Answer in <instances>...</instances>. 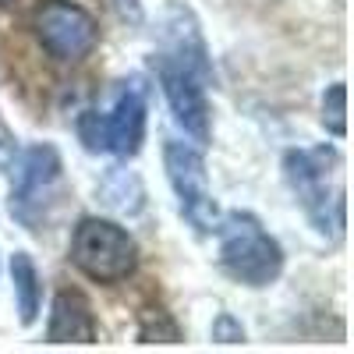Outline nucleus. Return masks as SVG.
Segmentation results:
<instances>
[{
  "instance_id": "f03ea898",
  "label": "nucleus",
  "mask_w": 354,
  "mask_h": 354,
  "mask_svg": "<svg viewBox=\"0 0 354 354\" xmlns=\"http://www.w3.org/2000/svg\"><path fill=\"white\" fill-rule=\"evenodd\" d=\"M216 230H220V262L234 280L248 287H266L280 277L283 252L255 216L230 213L223 223H216Z\"/></svg>"
},
{
  "instance_id": "9d476101",
  "label": "nucleus",
  "mask_w": 354,
  "mask_h": 354,
  "mask_svg": "<svg viewBox=\"0 0 354 354\" xmlns=\"http://www.w3.org/2000/svg\"><path fill=\"white\" fill-rule=\"evenodd\" d=\"M46 340L50 344H93L96 340L93 308H88V301L82 298L78 290H61L57 294Z\"/></svg>"
},
{
  "instance_id": "f257e3e1",
  "label": "nucleus",
  "mask_w": 354,
  "mask_h": 354,
  "mask_svg": "<svg viewBox=\"0 0 354 354\" xmlns=\"http://www.w3.org/2000/svg\"><path fill=\"white\" fill-rule=\"evenodd\" d=\"M283 177L298 195L301 209L319 234H344V185H340V153L333 145L319 149H290L283 156Z\"/></svg>"
},
{
  "instance_id": "f8f14e48",
  "label": "nucleus",
  "mask_w": 354,
  "mask_h": 354,
  "mask_svg": "<svg viewBox=\"0 0 354 354\" xmlns=\"http://www.w3.org/2000/svg\"><path fill=\"white\" fill-rule=\"evenodd\" d=\"M103 198L110 209L117 213H138L142 209V185H138V177L135 174H110L106 181H103Z\"/></svg>"
},
{
  "instance_id": "423d86ee",
  "label": "nucleus",
  "mask_w": 354,
  "mask_h": 354,
  "mask_svg": "<svg viewBox=\"0 0 354 354\" xmlns=\"http://www.w3.org/2000/svg\"><path fill=\"white\" fill-rule=\"evenodd\" d=\"M32 25H36V36H39L43 50L61 64L85 61L100 39L96 18L85 8L71 4V0H46L43 8H36Z\"/></svg>"
},
{
  "instance_id": "0eeeda50",
  "label": "nucleus",
  "mask_w": 354,
  "mask_h": 354,
  "mask_svg": "<svg viewBox=\"0 0 354 354\" xmlns=\"http://www.w3.org/2000/svg\"><path fill=\"white\" fill-rule=\"evenodd\" d=\"M163 163H167L170 188H174L177 202H181V213L198 230H216L220 209H216V202H213L202 156L192 149V145H185V142H167L163 145Z\"/></svg>"
},
{
  "instance_id": "1a4fd4ad",
  "label": "nucleus",
  "mask_w": 354,
  "mask_h": 354,
  "mask_svg": "<svg viewBox=\"0 0 354 354\" xmlns=\"http://www.w3.org/2000/svg\"><path fill=\"white\" fill-rule=\"evenodd\" d=\"M163 43H167V61L188 68L202 85L213 78V68H209V53H205V43H202V32L195 18L185 11V8H170L167 21H163Z\"/></svg>"
},
{
  "instance_id": "2eb2a0df",
  "label": "nucleus",
  "mask_w": 354,
  "mask_h": 354,
  "mask_svg": "<svg viewBox=\"0 0 354 354\" xmlns=\"http://www.w3.org/2000/svg\"><path fill=\"white\" fill-rule=\"evenodd\" d=\"M213 340H220V344H241V340H245V330H241L230 315H220V319L213 322Z\"/></svg>"
},
{
  "instance_id": "20e7f679",
  "label": "nucleus",
  "mask_w": 354,
  "mask_h": 354,
  "mask_svg": "<svg viewBox=\"0 0 354 354\" xmlns=\"http://www.w3.org/2000/svg\"><path fill=\"white\" fill-rule=\"evenodd\" d=\"M71 262L100 283H117L135 273L138 248L124 227L100 216H85L71 238Z\"/></svg>"
},
{
  "instance_id": "ddd939ff",
  "label": "nucleus",
  "mask_w": 354,
  "mask_h": 354,
  "mask_svg": "<svg viewBox=\"0 0 354 354\" xmlns=\"http://www.w3.org/2000/svg\"><path fill=\"white\" fill-rule=\"evenodd\" d=\"M344 100H347L344 82L330 85V93L322 96V124H326L333 135H344L347 131V106H344Z\"/></svg>"
},
{
  "instance_id": "6e6552de",
  "label": "nucleus",
  "mask_w": 354,
  "mask_h": 354,
  "mask_svg": "<svg viewBox=\"0 0 354 354\" xmlns=\"http://www.w3.org/2000/svg\"><path fill=\"white\" fill-rule=\"evenodd\" d=\"M156 75L163 82V93L170 100V110L177 117V124H181L195 142H209V106H205V93H202V82L181 68L167 61V57H160L156 61Z\"/></svg>"
},
{
  "instance_id": "39448f33",
  "label": "nucleus",
  "mask_w": 354,
  "mask_h": 354,
  "mask_svg": "<svg viewBox=\"0 0 354 354\" xmlns=\"http://www.w3.org/2000/svg\"><path fill=\"white\" fill-rule=\"evenodd\" d=\"M57 188H61V156H57L53 145H32L15 167L11 216L28 230H39V223L46 220L53 205Z\"/></svg>"
},
{
  "instance_id": "7ed1b4c3",
  "label": "nucleus",
  "mask_w": 354,
  "mask_h": 354,
  "mask_svg": "<svg viewBox=\"0 0 354 354\" xmlns=\"http://www.w3.org/2000/svg\"><path fill=\"white\" fill-rule=\"evenodd\" d=\"M78 135L88 153H113L121 160L135 156L145 135V88L138 82H124L106 113H82Z\"/></svg>"
},
{
  "instance_id": "4468645a",
  "label": "nucleus",
  "mask_w": 354,
  "mask_h": 354,
  "mask_svg": "<svg viewBox=\"0 0 354 354\" xmlns=\"http://www.w3.org/2000/svg\"><path fill=\"white\" fill-rule=\"evenodd\" d=\"M15 156H18V138L4 121H0V174L15 167Z\"/></svg>"
},
{
  "instance_id": "9b49d317",
  "label": "nucleus",
  "mask_w": 354,
  "mask_h": 354,
  "mask_svg": "<svg viewBox=\"0 0 354 354\" xmlns=\"http://www.w3.org/2000/svg\"><path fill=\"white\" fill-rule=\"evenodd\" d=\"M11 280H15L18 315L28 326V322L36 319V312H39V273H36V262L28 259L25 252H15V259H11Z\"/></svg>"
}]
</instances>
